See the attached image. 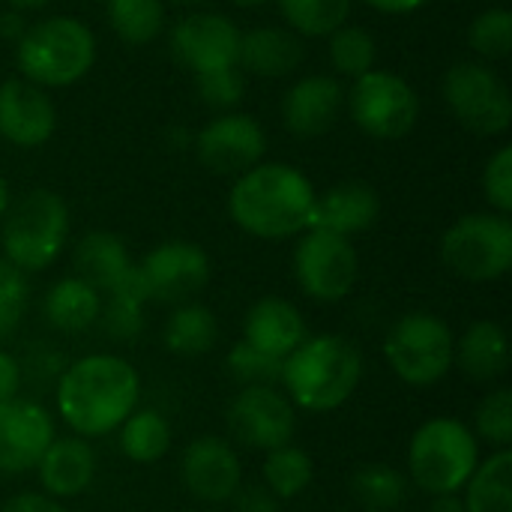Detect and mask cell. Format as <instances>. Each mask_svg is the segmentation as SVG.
I'll use <instances>...</instances> for the list:
<instances>
[{
	"mask_svg": "<svg viewBox=\"0 0 512 512\" xmlns=\"http://www.w3.org/2000/svg\"><path fill=\"white\" fill-rule=\"evenodd\" d=\"M57 414L78 438H105L138 408L141 375L120 354H87L57 378Z\"/></svg>",
	"mask_w": 512,
	"mask_h": 512,
	"instance_id": "obj_1",
	"label": "cell"
},
{
	"mask_svg": "<svg viewBox=\"0 0 512 512\" xmlns=\"http://www.w3.org/2000/svg\"><path fill=\"white\" fill-rule=\"evenodd\" d=\"M315 186L285 162H258L243 171L228 195L234 225L258 240H288L312 225Z\"/></svg>",
	"mask_w": 512,
	"mask_h": 512,
	"instance_id": "obj_2",
	"label": "cell"
},
{
	"mask_svg": "<svg viewBox=\"0 0 512 512\" xmlns=\"http://www.w3.org/2000/svg\"><path fill=\"white\" fill-rule=\"evenodd\" d=\"M363 381L360 348L339 333L306 336L282 360V393L297 411L330 414L342 408Z\"/></svg>",
	"mask_w": 512,
	"mask_h": 512,
	"instance_id": "obj_3",
	"label": "cell"
},
{
	"mask_svg": "<svg viewBox=\"0 0 512 512\" xmlns=\"http://www.w3.org/2000/svg\"><path fill=\"white\" fill-rule=\"evenodd\" d=\"M480 465V441L459 417H432L411 435L408 477L429 498L459 495Z\"/></svg>",
	"mask_w": 512,
	"mask_h": 512,
	"instance_id": "obj_4",
	"label": "cell"
},
{
	"mask_svg": "<svg viewBox=\"0 0 512 512\" xmlns=\"http://www.w3.org/2000/svg\"><path fill=\"white\" fill-rule=\"evenodd\" d=\"M96 60V39L72 15H54L24 30L18 39V69L36 87H69Z\"/></svg>",
	"mask_w": 512,
	"mask_h": 512,
	"instance_id": "obj_5",
	"label": "cell"
},
{
	"mask_svg": "<svg viewBox=\"0 0 512 512\" xmlns=\"http://www.w3.org/2000/svg\"><path fill=\"white\" fill-rule=\"evenodd\" d=\"M0 246L3 258L21 273L48 270L69 237V207L51 189H33L15 204H9L0 219Z\"/></svg>",
	"mask_w": 512,
	"mask_h": 512,
	"instance_id": "obj_6",
	"label": "cell"
},
{
	"mask_svg": "<svg viewBox=\"0 0 512 512\" xmlns=\"http://www.w3.org/2000/svg\"><path fill=\"white\" fill-rule=\"evenodd\" d=\"M456 333L435 312H405L384 336V360L408 387H435L453 372Z\"/></svg>",
	"mask_w": 512,
	"mask_h": 512,
	"instance_id": "obj_7",
	"label": "cell"
},
{
	"mask_svg": "<svg viewBox=\"0 0 512 512\" xmlns=\"http://www.w3.org/2000/svg\"><path fill=\"white\" fill-rule=\"evenodd\" d=\"M444 267L465 282H498L512 267V222L501 213H468L441 237Z\"/></svg>",
	"mask_w": 512,
	"mask_h": 512,
	"instance_id": "obj_8",
	"label": "cell"
},
{
	"mask_svg": "<svg viewBox=\"0 0 512 512\" xmlns=\"http://www.w3.org/2000/svg\"><path fill=\"white\" fill-rule=\"evenodd\" d=\"M444 99L456 120L474 135H504L510 129V90L504 78L486 63H453L444 75Z\"/></svg>",
	"mask_w": 512,
	"mask_h": 512,
	"instance_id": "obj_9",
	"label": "cell"
},
{
	"mask_svg": "<svg viewBox=\"0 0 512 512\" xmlns=\"http://www.w3.org/2000/svg\"><path fill=\"white\" fill-rule=\"evenodd\" d=\"M360 276V258L348 237L309 228L294 249V279L306 297L318 303L345 300Z\"/></svg>",
	"mask_w": 512,
	"mask_h": 512,
	"instance_id": "obj_10",
	"label": "cell"
},
{
	"mask_svg": "<svg viewBox=\"0 0 512 512\" xmlns=\"http://www.w3.org/2000/svg\"><path fill=\"white\" fill-rule=\"evenodd\" d=\"M348 105L354 123L378 141L405 138L420 117V99L414 87L384 69H369L366 75L354 78Z\"/></svg>",
	"mask_w": 512,
	"mask_h": 512,
	"instance_id": "obj_11",
	"label": "cell"
},
{
	"mask_svg": "<svg viewBox=\"0 0 512 512\" xmlns=\"http://www.w3.org/2000/svg\"><path fill=\"white\" fill-rule=\"evenodd\" d=\"M225 420L234 441L261 453L294 444L297 435V408L279 387H240Z\"/></svg>",
	"mask_w": 512,
	"mask_h": 512,
	"instance_id": "obj_12",
	"label": "cell"
},
{
	"mask_svg": "<svg viewBox=\"0 0 512 512\" xmlns=\"http://www.w3.org/2000/svg\"><path fill=\"white\" fill-rule=\"evenodd\" d=\"M135 267L147 297L168 306L195 300L210 282V258L198 243L189 240H165L153 246Z\"/></svg>",
	"mask_w": 512,
	"mask_h": 512,
	"instance_id": "obj_13",
	"label": "cell"
},
{
	"mask_svg": "<svg viewBox=\"0 0 512 512\" xmlns=\"http://www.w3.org/2000/svg\"><path fill=\"white\" fill-rule=\"evenodd\" d=\"M57 438L54 417L33 399L0 402V474L21 477L36 471L42 453Z\"/></svg>",
	"mask_w": 512,
	"mask_h": 512,
	"instance_id": "obj_14",
	"label": "cell"
},
{
	"mask_svg": "<svg viewBox=\"0 0 512 512\" xmlns=\"http://www.w3.org/2000/svg\"><path fill=\"white\" fill-rule=\"evenodd\" d=\"M171 54L192 75L237 66L240 30L219 12H195L171 30Z\"/></svg>",
	"mask_w": 512,
	"mask_h": 512,
	"instance_id": "obj_15",
	"label": "cell"
},
{
	"mask_svg": "<svg viewBox=\"0 0 512 512\" xmlns=\"http://www.w3.org/2000/svg\"><path fill=\"white\" fill-rule=\"evenodd\" d=\"M180 480L195 501L225 504L243 486V465L225 438L201 435L189 441L180 456Z\"/></svg>",
	"mask_w": 512,
	"mask_h": 512,
	"instance_id": "obj_16",
	"label": "cell"
},
{
	"mask_svg": "<svg viewBox=\"0 0 512 512\" xmlns=\"http://www.w3.org/2000/svg\"><path fill=\"white\" fill-rule=\"evenodd\" d=\"M267 150V135L261 123L249 114H222L210 120L198 138L195 153L201 165L213 174H243L261 162Z\"/></svg>",
	"mask_w": 512,
	"mask_h": 512,
	"instance_id": "obj_17",
	"label": "cell"
},
{
	"mask_svg": "<svg viewBox=\"0 0 512 512\" xmlns=\"http://www.w3.org/2000/svg\"><path fill=\"white\" fill-rule=\"evenodd\" d=\"M57 129L51 96L21 78L0 84V135L15 147H42Z\"/></svg>",
	"mask_w": 512,
	"mask_h": 512,
	"instance_id": "obj_18",
	"label": "cell"
},
{
	"mask_svg": "<svg viewBox=\"0 0 512 512\" xmlns=\"http://www.w3.org/2000/svg\"><path fill=\"white\" fill-rule=\"evenodd\" d=\"M39 486L54 501H69L84 495L96 477V450L87 438L63 435L48 444L36 465Z\"/></svg>",
	"mask_w": 512,
	"mask_h": 512,
	"instance_id": "obj_19",
	"label": "cell"
},
{
	"mask_svg": "<svg viewBox=\"0 0 512 512\" xmlns=\"http://www.w3.org/2000/svg\"><path fill=\"white\" fill-rule=\"evenodd\" d=\"M378 216H381L378 192L363 180H345L315 198L309 228H321L351 240L354 234L369 231L378 222Z\"/></svg>",
	"mask_w": 512,
	"mask_h": 512,
	"instance_id": "obj_20",
	"label": "cell"
},
{
	"mask_svg": "<svg viewBox=\"0 0 512 512\" xmlns=\"http://www.w3.org/2000/svg\"><path fill=\"white\" fill-rule=\"evenodd\" d=\"M309 336L303 312L285 297H261L243 315V342L285 360Z\"/></svg>",
	"mask_w": 512,
	"mask_h": 512,
	"instance_id": "obj_21",
	"label": "cell"
},
{
	"mask_svg": "<svg viewBox=\"0 0 512 512\" xmlns=\"http://www.w3.org/2000/svg\"><path fill=\"white\" fill-rule=\"evenodd\" d=\"M342 102H345V93L336 78L306 75L285 93L282 117H285L288 132L300 138H318L336 123Z\"/></svg>",
	"mask_w": 512,
	"mask_h": 512,
	"instance_id": "obj_22",
	"label": "cell"
},
{
	"mask_svg": "<svg viewBox=\"0 0 512 512\" xmlns=\"http://www.w3.org/2000/svg\"><path fill=\"white\" fill-rule=\"evenodd\" d=\"M453 369L477 384H492L507 375L510 369V339L498 321L480 318L456 336L453 348Z\"/></svg>",
	"mask_w": 512,
	"mask_h": 512,
	"instance_id": "obj_23",
	"label": "cell"
},
{
	"mask_svg": "<svg viewBox=\"0 0 512 512\" xmlns=\"http://www.w3.org/2000/svg\"><path fill=\"white\" fill-rule=\"evenodd\" d=\"M303 63V42L297 33L282 27H255L240 33L237 66L258 78H282L291 75Z\"/></svg>",
	"mask_w": 512,
	"mask_h": 512,
	"instance_id": "obj_24",
	"label": "cell"
},
{
	"mask_svg": "<svg viewBox=\"0 0 512 512\" xmlns=\"http://www.w3.org/2000/svg\"><path fill=\"white\" fill-rule=\"evenodd\" d=\"M99 315H102V294L78 276L57 279L42 297V318L48 321L51 330L66 336L87 333L90 327L99 324Z\"/></svg>",
	"mask_w": 512,
	"mask_h": 512,
	"instance_id": "obj_25",
	"label": "cell"
},
{
	"mask_svg": "<svg viewBox=\"0 0 512 512\" xmlns=\"http://www.w3.org/2000/svg\"><path fill=\"white\" fill-rule=\"evenodd\" d=\"M75 276L93 285L99 294L111 291L135 264L129 258L126 243L111 231H87L72 252Z\"/></svg>",
	"mask_w": 512,
	"mask_h": 512,
	"instance_id": "obj_26",
	"label": "cell"
},
{
	"mask_svg": "<svg viewBox=\"0 0 512 512\" xmlns=\"http://www.w3.org/2000/svg\"><path fill=\"white\" fill-rule=\"evenodd\" d=\"M150 303L147 288L132 267L111 291L102 294V315L99 327L114 342H135L144 333V306Z\"/></svg>",
	"mask_w": 512,
	"mask_h": 512,
	"instance_id": "obj_27",
	"label": "cell"
},
{
	"mask_svg": "<svg viewBox=\"0 0 512 512\" xmlns=\"http://www.w3.org/2000/svg\"><path fill=\"white\" fill-rule=\"evenodd\" d=\"M219 342V318L204 303H180L162 324V345L177 357L210 354Z\"/></svg>",
	"mask_w": 512,
	"mask_h": 512,
	"instance_id": "obj_28",
	"label": "cell"
},
{
	"mask_svg": "<svg viewBox=\"0 0 512 512\" xmlns=\"http://www.w3.org/2000/svg\"><path fill=\"white\" fill-rule=\"evenodd\" d=\"M117 447L120 453L135 465H153L159 462L174 441L171 423L156 408H135L117 429Z\"/></svg>",
	"mask_w": 512,
	"mask_h": 512,
	"instance_id": "obj_29",
	"label": "cell"
},
{
	"mask_svg": "<svg viewBox=\"0 0 512 512\" xmlns=\"http://www.w3.org/2000/svg\"><path fill=\"white\" fill-rule=\"evenodd\" d=\"M465 512H512V450H495L480 459L462 489Z\"/></svg>",
	"mask_w": 512,
	"mask_h": 512,
	"instance_id": "obj_30",
	"label": "cell"
},
{
	"mask_svg": "<svg viewBox=\"0 0 512 512\" xmlns=\"http://www.w3.org/2000/svg\"><path fill=\"white\" fill-rule=\"evenodd\" d=\"M261 477H264V486L279 501H291V498H300L312 486L315 462L303 447L285 444V447H276V450L264 453Z\"/></svg>",
	"mask_w": 512,
	"mask_h": 512,
	"instance_id": "obj_31",
	"label": "cell"
},
{
	"mask_svg": "<svg viewBox=\"0 0 512 512\" xmlns=\"http://www.w3.org/2000/svg\"><path fill=\"white\" fill-rule=\"evenodd\" d=\"M351 498L363 512H396L408 498V477L390 465H363L351 477Z\"/></svg>",
	"mask_w": 512,
	"mask_h": 512,
	"instance_id": "obj_32",
	"label": "cell"
},
{
	"mask_svg": "<svg viewBox=\"0 0 512 512\" xmlns=\"http://www.w3.org/2000/svg\"><path fill=\"white\" fill-rule=\"evenodd\" d=\"M108 21L126 45H144L162 30L165 6L162 0H108Z\"/></svg>",
	"mask_w": 512,
	"mask_h": 512,
	"instance_id": "obj_33",
	"label": "cell"
},
{
	"mask_svg": "<svg viewBox=\"0 0 512 512\" xmlns=\"http://www.w3.org/2000/svg\"><path fill=\"white\" fill-rule=\"evenodd\" d=\"M285 21L303 36H330L348 21L351 0H279Z\"/></svg>",
	"mask_w": 512,
	"mask_h": 512,
	"instance_id": "obj_34",
	"label": "cell"
},
{
	"mask_svg": "<svg viewBox=\"0 0 512 512\" xmlns=\"http://www.w3.org/2000/svg\"><path fill=\"white\" fill-rule=\"evenodd\" d=\"M375 57H378V48L369 30L342 24L339 30L330 33V63L336 72L348 78H360L369 69H375Z\"/></svg>",
	"mask_w": 512,
	"mask_h": 512,
	"instance_id": "obj_35",
	"label": "cell"
},
{
	"mask_svg": "<svg viewBox=\"0 0 512 512\" xmlns=\"http://www.w3.org/2000/svg\"><path fill=\"white\" fill-rule=\"evenodd\" d=\"M477 441L492 444L495 450H510L512 444V390L495 387L489 390L477 411H474V429Z\"/></svg>",
	"mask_w": 512,
	"mask_h": 512,
	"instance_id": "obj_36",
	"label": "cell"
},
{
	"mask_svg": "<svg viewBox=\"0 0 512 512\" xmlns=\"http://www.w3.org/2000/svg\"><path fill=\"white\" fill-rule=\"evenodd\" d=\"M225 366L240 387H279L282 381V360L246 345L243 339L231 345Z\"/></svg>",
	"mask_w": 512,
	"mask_h": 512,
	"instance_id": "obj_37",
	"label": "cell"
},
{
	"mask_svg": "<svg viewBox=\"0 0 512 512\" xmlns=\"http://www.w3.org/2000/svg\"><path fill=\"white\" fill-rule=\"evenodd\" d=\"M30 309V282L15 264L0 255V339H9Z\"/></svg>",
	"mask_w": 512,
	"mask_h": 512,
	"instance_id": "obj_38",
	"label": "cell"
},
{
	"mask_svg": "<svg viewBox=\"0 0 512 512\" xmlns=\"http://www.w3.org/2000/svg\"><path fill=\"white\" fill-rule=\"evenodd\" d=\"M471 48L486 60H501L512 51V15L510 9H486L474 18L468 30Z\"/></svg>",
	"mask_w": 512,
	"mask_h": 512,
	"instance_id": "obj_39",
	"label": "cell"
},
{
	"mask_svg": "<svg viewBox=\"0 0 512 512\" xmlns=\"http://www.w3.org/2000/svg\"><path fill=\"white\" fill-rule=\"evenodd\" d=\"M195 90H198L201 102H207L210 108L228 111L243 99V72H240V66L201 72V75H195Z\"/></svg>",
	"mask_w": 512,
	"mask_h": 512,
	"instance_id": "obj_40",
	"label": "cell"
},
{
	"mask_svg": "<svg viewBox=\"0 0 512 512\" xmlns=\"http://www.w3.org/2000/svg\"><path fill=\"white\" fill-rule=\"evenodd\" d=\"M483 195L495 213H512V147L504 144L483 168Z\"/></svg>",
	"mask_w": 512,
	"mask_h": 512,
	"instance_id": "obj_41",
	"label": "cell"
},
{
	"mask_svg": "<svg viewBox=\"0 0 512 512\" xmlns=\"http://www.w3.org/2000/svg\"><path fill=\"white\" fill-rule=\"evenodd\" d=\"M18 366H21V381L45 387V384H57V378L66 369V360L48 342H36V345L27 348L24 357H18Z\"/></svg>",
	"mask_w": 512,
	"mask_h": 512,
	"instance_id": "obj_42",
	"label": "cell"
},
{
	"mask_svg": "<svg viewBox=\"0 0 512 512\" xmlns=\"http://www.w3.org/2000/svg\"><path fill=\"white\" fill-rule=\"evenodd\" d=\"M231 501H234V512H282V501L264 483L240 486Z\"/></svg>",
	"mask_w": 512,
	"mask_h": 512,
	"instance_id": "obj_43",
	"label": "cell"
},
{
	"mask_svg": "<svg viewBox=\"0 0 512 512\" xmlns=\"http://www.w3.org/2000/svg\"><path fill=\"white\" fill-rule=\"evenodd\" d=\"M0 512H69L60 501L48 498L45 492H21V495H12Z\"/></svg>",
	"mask_w": 512,
	"mask_h": 512,
	"instance_id": "obj_44",
	"label": "cell"
},
{
	"mask_svg": "<svg viewBox=\"0 0 512 512\" xmlns=\"http://www.w3.org/2000/svg\"><path fill=\"white\" fill-rule=\"evenodd\" d=\"M21 384H24V381H21L18 357L0 348V402L15 399V396H18V390H21Z\"/></svg>",
	"mask_w": 512,
	"mask_h": 512,
	"instance_id": "obj_45",
	"label": "cell"
},
{
	"mask_svg": "<svg viewBox=\"0 0 512 512\" xmlns=\"http://www.w3.org/2000/svg\"><path fill=\"white\" fill-rule=\"evenodd\" d=\"M366 3L375 6L378 12H390V15H405V12L426 6V0H366Z\"/></svg>",
	"mask_w": 512,
	"mask_h": 512,
	"instance_id": "obj_46",
	"label": "cell"
},
{
	"mask_svg": "<svg viewBox=\"0 0 512 512\" xmlns=\"http://www.w3.org/2000/svg\"><path fill=\"white\" fill-rule=\"evenodd\" d=\"M24 21H21V15L18 12H6V15H0V36H12V39H21L24 36Z\"/></svg>",
	"mask_w": 512,
	"mask_h": 512,
	"instance_id": "obj_47",
	"label": "cell"
},
{
	"mask_svg": "<svg viewBox=\"0 0 512 512\" xmlns=\"http://www.w3.org/2000/svg\"><path fill=\"white\" fill-rule=\"evenodd\" d=\"M429 512H465L462 492H459V495H438V498H432Z\"/></svg>",
	"mask_w": 512,
	"mask_h": 512,
	"instance_id": "obj_48",
	"label": "cell"
},
{
	"mask_svg": "<svg viewBox=\"0 0 512 512\" xmlns=\"http://www.w3.org/2000/svg\"><path fill=\"white\" fill-rule=\"evenodd\" d=\"M9 204H12V198H9V183H6V180L0 177V219L6 216Z\"/></svg>",
	"mask_w": 512,
	"mask_h": 512,
	"instance_id": "obj_49",
	"label": "cell"
},
{
	"mask_svg": "<svg viewBox=\"0 0 512 512\" xmlns=\"http://www.w3.org/2000/svg\"><path fill=\"white\" fill-rule=\"evenodd\" d=\"M9 6H15V9H42L48 0H6Z\"/></svg>",
	"mask_w": 512,
	"mask_h": 512,
	"instance_id": "obj_50",
	"label": "cell"
},
{
	"mask_svg": "<svg viewBox=\"0 0 512 512\" xmlns=\"http://www.w3.org/2000/svg\"><path fill=\"white\" fill-rule=\"evenodd\" d=\"M231 3H237V6H246V9H255V6H264L267 0H231Z\"/></svg>",
	"mask_w": 512,
	"mask_h": 512,
	"instance_id": "obj_51",
	"label": "cell"
},
{
	"mask_svg": "<svg viewBox=\"0 0 512 512\" xmlns=\"http://www.w3.org/2000/svg\"><path fill=\"white\" fill-rule=\"evenodd\" d=\"M177 3H198V0H177Z\"/></svg>",
	"mask_w": 512,
	"mask_h": 512,
	"instance_id": "obj_52",
	"label": "cell"
},
{
	"mask_svg": "<svg viewBox=\"0 0 512 512\" xmlns=\"http://www.w3.org/2000/svg\"><path fill=\"white\" fill-rule=\"evenodd\" d=\"M183 512H189V510H183Z\"/></svg>",
	"mask_w": 512,
	"mask_h": 512,
	"instance_id": "obj_53",
	"label": "cell"
}]
</instances>
